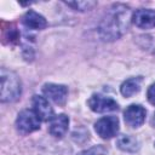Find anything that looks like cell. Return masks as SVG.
<instances>
[{
    "instance_id": "cell-6",
    "label": "cell",
    "mask_w": 155,
    "mask_h": 155,
    "mask_svg": "<svg viewBox=\"0 0 155 155\" xmlns=\"http://www.w3.org/2000/svg\"><path fill=\"white\" fill-rule=\"evenodd\" d=\"M145 109L139 104H131L124 111L125 122L131 127H139L145 121Z\"/></svg>"
},
{
    "instance_id": "cell-3",
    "label": "cell",
    "mask_w": 155,
    "mask_h": 155,
    "mask_svg": "<svg viewBox=\"0 0 155 155\" xmlns=\"http://www.w3.org/2000/svg\"><path fill=\"white\" fill-rule=\"evenodd\" d=\"M40 121H41L40 117L34 110L24 109L18 114L16 120V126L21 133L28 134L40 128Z\"/></svg>"
},
{
    "instance_id": "cell-4",
    "label": "cell",
    "mask_w": 155,
    "mask_h": 155,
    "mask_svg": "<svg viewBox=\"0 0 155 155\" xmlns=\"http://www.w3.org/2000/svg\"><path fill=\"white\" fill-rule=\"evenodd\" d=\"M94 130L103 139L113 138L119 132V119L116 116H104L94 124Z\"/></svg>"
},
{
    "instance_id": "cell-9",
    "label": "cell",
    "mask_w": 155,
    "mask_h": 155,
    "mask_svg": "<svg viewBox=\"0 0 155 155\" xmlns=\"http://www.w3.org/2000/svg\"><path fill=\"white\" fill-rule=\"evenodd\" d=\"M33 108H34V111L40 117V120H42V121H50L53 117V110H52L48 101L45 97L34 96L33 97Z\"/></svg>"
},
{
    "instance_id": "cell-14",
    "label": "cell",
    "mask_w": 155,
    "mask_h": 155,
    "mask_svg": "<svg viewBox=\"0 0 155 155\" xmlns=\"http://www.w3.org/2000/svg\"><path fill=\"white\" fill-rule=\"evenodd\" d=\"M68 6L73 7L76 11H88L92 10L97 2L96 1H71V2H67Z\"/></svg>"
},
{
    "instance_id": "cell-2",
    "label": "cell",
    "mask_w": 155,
    "mask_h": 155,
    "mask_svg": "<svg viewBox=\"0 0 155 155\" xmlns=\"http://www.w3.org/2000/svg\"><path fill=\"white\" fill-rule=\"evenodd\" d=\"M0 80H1V92H0L1 102L7 103V102L17 101L22 92V84L18 75L11 70L1 68Z\"/></svg>"
},
{
    "instance_id": "cell-11",
    "label": "cell",
    "mask_w": 155,
    "mask_h": 155,
    "mask_svg": "<svg viewBox=\"0 0 155 155\" xmlns=\"http://www.w3.org/2000/svg\"><path fill=\"white\" fill-rule=\"evenodd\" d=\"M22 22L28 29H34V30L45 29L47 25L46 19L33 10H29L24 13V16L22 17Z\"/></svg>"
},
{
    "instance_id": "cell-16",
    "label": "cell",
    "mask_w": 155,
    "mask_h": 155,
    "mask_svg": "<svg viewBox=\"0 0 155 155\" xmlns=\"http://www.w3.org/2000/svg\"><path fill=\"white\" fill-rule=\"evenodd\" d=\"M147 97H148V101H149L153 105H155V84H153V85L148 88Z\"/></svg>"
},
{
    "instance_id": "cell-13",
    "label": "cell",
    "mask_w": 155,
    "mask_h": 155,
    "mask_svg": "<svg viewBox=\"0 0 155 155\" xmlns=\"http://www.w3.org/2000/svg\"><path fill=\"white\" fill-rule=\"evenodd\" d=\"M116 145L124 150V151H127V153H134L139 149V143L138 140L134 138V137H131V136H120L116 140Z\"/></svg>"
},
{
    "instance_id": "cell-7",
    "label": "cell",
    "mask_w": 155,
    "mask_h": 155,
    "mask_svg": "<svg viewBox=\"0 0 155 155\" xmlns=\"http://www.w3.org/2000/svg\"><path fill=\"white\" fill-rule=\"evenodd\" d=\"M44 94L52 101L53 103L58 105H63L67 101L68 96V90L64 85H57V84H46L42 87Z\"/></svg>"
},
{
    "instance_id": "cell-5",
    "label": "cell",
    "mask_w": 155,
    "mask_h": 155,
    "mask_svg": "<svg viewBox=\"0 0 155 155\" xmlns=\"http://www.w3.org/2000/svg\"><path fill=\"white\" fill-rule=\"evenodd\" d=\"M88 107L94 113H109L119 109L117 103L113 98L102 94H92L88 99Z\"/></svg>"
},
{
    "instance_id": "cell-12",
    "label": "cell",
    "mask_w": 155,
    "mask_h": 155,
    "mask_svg": "<svg viewBox=\"0 0 155 155\" xmlns=\"http://www.w3.org/2000/svg\"><path fill=\"white\" fill-rule=\"evenodd\" d=\"M142 80L143 79L140 76H137V78H131V79L124 81L121 87H120L121 94L125 96V97H132L133 94L138 93L139 90H140Z\"/></svg>"
},
{
    "instance_id": "cell-15",
    "label": "cell",
    "mask_w": 155,
    "mask_h": 155,
    "mask_svg": "<svg viewBox=\"0 0 155 155\" xmlns=\"http://www.w3.org/2000/svg\"><path fill=\"white\" fill-rule=\"evenodd\" d=\"M105 153H107V150L103 147L98 145V147H93V148H91L88 150H84L79 155H104Z\"/></svg>"
},
{
    "instance_id": "cell-1",
    "label": "cell",
    "mask_w": 155,
    "mask_h": 155,
    "mask_svg": "<svg viewBox=\"0 0 155 155\" xmlns=\"http://www.w3.org/2000/svg\"><path fill=\"white\" fill-rule=\"evenodd\" d=\"M130 8L125 5H113L99 23V36L105 41L119 39L124 35L130 24Z\"/></svg>"
},
{
    "instance_id": "cell-8",
    "label": "cell",
    "mask_w": 155,
    "mask_h": 155,
    "mask_svg": "<svg viewBox=\"0 0 155 155\" xmlns=\"http://www.w3.org/2000/svg\"><path fill=\"white\" fill-rule=\"evenodd\" d=\"M132 21L140 29L155 28V11L148 8L137 10L132 16Z\"/></svg>"
},
{
    "instance_id": "cell-10",
    "label": "cell",
    "mask_w": 155,
    "mask_h": 155,
    "mask_svg": "<svg viewBox=\"0 0 155 155\" xmlns=\"http://www.w3.org/2000/svg\"><path fill=\"white\" fill-rule=\"evenodd\" d=\"M68 126H69V117L64 114H59V115H54L51 120H50V126H48V132L57 138L63 137L67 131H68Z\"/></svg>"
}]
</instances>
